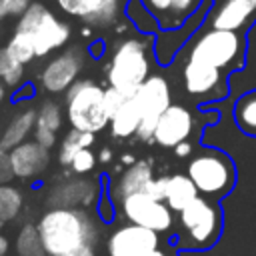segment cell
Segmentation results:
<instances>
[{
    "instance_id": "cell-1",
    "label": "cell",
    "mask_w": 256,
    "mask_h": 256,
    "mask_svg": "<svg viewBox=\"0 0 256 256\" xmlns=\"http://www.w3.org/2000/svg\"><path fill=\"white\" fill-rule=\"evenodd\" d=\"M36 226L48 256H64L96 246V226L86 208H50Z\"/></svg>"
},
{
    "instance_id": "cell-2",
    "label": "cell",
    "mask_w": 256,
    "mask_h": 256,
    "mask_svg": "<svg viewBox=\"0 0 256 256\" xmlns=\"http://www.w3.org/2000/svg\"><path fill=\"white\" fill-rule=\"evenodd\" d=\"M150 50H152V38L148 34L122 38L114 46L106 68L108 86L120 90L126 96H134L138 88L152 76Z\"/></svg>"
},
{
    "instance_id": "cell-3",
    "label": "cell",
    "mask_w": 256,
    "mask_h": 256,
    "mask_svg": "<svg viewBox=\"0 0 256 256\" xmlns=\"http://www.w3.org/2000/svg\"><path fill=\"white\" fill-rule=\"evenodd\" d=\"M186 174L196 184L200 196L220 202L226 198L238 180L236 164L230 154L218 148H204L202 152L194 154L188 162Z\"/></svg>"
},
{
    "instance_id": "cell-4",
    "label": "cell",
    "mask_w": 256,
    "mask_h": 256,
    "mask_svg": "<svg viewBox=\"0 0 256 256\" xmlns=\"http://www.w3.org/2000/svg\"><path fill=\"white\" fill-rule=\"evenodd\" d=\"M182 234L174 240L184 250H208L212 248L224 228V214L218 202L198 196L182 212H178Z\"/></svg>"
},
{
    "instance_id": "cell-5",
    "label": "cell",
    "mask_w": 256,
    "mask_h": 256,
    "mask_svg": "<svg viewBox=\"0 0 256 256\" xmlns=\"http://www.w3.org/2000/svg\"><path fill=\"white\" fill-rule=\"evenodd\" d=\"M246 46V38L240 32L206 28L192 38L186 58L220 68L224 72H236L244 68Z\"/></svg>"
},
{
    "instance_id": "cell-6",
    "label": "cell",
    "mask_w": 256,
    "mask_h": 256,
    "mask_svg": "<svg viewBox=\"0 0 256 256\" xmlns=\"http://www.w3.org/2000/svg\"><path fill=\"white\" fill-rule=\"evenodd\" d=\"M14 30L24 32L32 40L38 58L64 48L72 36L70 24L66 20L58 18L54 14V10L48 8L40 0H34L30 4V8L16 20Z\"/></svg>"
},
{
    "instance_id": "cell-7",
    "label": "cell",
    "mask_w": 256,
    "mask_h": 256,
    "mask_svg": "<svg viewBox=\"0 0 256 256\" xmlns=\"http://www.w3.org/2000/svg\"><path fill=\"white\" fill-rule=\"evenodd\" d=\"M106 88L94 80H78L64 96L66 118L72 128L98 134L110 124V114L104 102Z\"/></svg>"
},
{
    "instance_id": "cell-8",
    "label": "cell",
    "mask_w": 256,
    "mask_h": 256,
    "mask_svg": "<svg viewBox=\"0 0 256 256\" xmlns=\"http://www.w3.org/2000/svg\"><path fill=\"white\" fill-rule=\"evenodd\" d=\"M228 72L186 58L182 66L184 90L196 102H218L228 96Z\"/></svg>"
},
{
    "instance_id": "cell-9",
    "label": "cell",
    "mask_w": 256,
    "mask_h": 256,
    "mask_svg": "<svg viewBox=\"0 0 256 256\" xmlns=\"http://www.w3.org/2000/svg\"><path fill=\"white\" fill-rule=\"evenodd\" d=\"M136 96L140 98L142 104V122L140 128L136 132V136L142 142H148L154 138V130L156 124L160 120V116L168 110V106L172 104V94H170V86L168 80L160 74H152L136 92Z\"/></svg>"
},
{
    "instance_id": "cell-10",
    "label": "cell",
    "mask_w": 256,
    "mask_h": 256,
    "mask_svg": "<svg viewBox=\"0 0 256 256\" xmlns=\"http://www.w3.org/2000/svg\"><path fill=\"white\" fill-rule=\"evenodd\" d=\"M120 208L124 218L130 224H138L150 228L154 232H168L174 224V212L168 208L166 202H160L146 192H136L120 200Z\"/></svg>"
},
{
    "instance_id": "cell-11",
    "label": "cell",
    "mask_w": 256,
    "mask_h": 256,
    "mask_svg": "<svg viewBox=\"0 0 256 256\" xmlns=\"http://www.w3.org/2000/svg\"><path fill=\"white\" fill-rule=\"evenodd\" d=\"M82 68H84V52L78 46L62 50L54 58H50L40 70V78H38L40 86L50 94L68 92L78 82Z\"/></svg>"
},
{
    "instance_id": "cell-12",
    "label": "cell",
    "mask_w": 256,
    "mask_h": 256,
    "mask_svg": "<svg viewBox=\"0 0 256 256\" xmlns=\"http://www.w3.org/2000/svg\"><path fill=\"white\" fill-rule=\"evenodd\" d=\"M158 248H160L158 232L130 222L116 228L106 242L108 256H144Z\"/></svg>"
},
{
    "instance_id": "cell-13",
    "label": "cell",
    "mask_w": 256,
    "mask_h": 256,
    "mask_svg": "<svg viewBox=\"0 0 256 256\" xmlns=\"http://www.w3.org/2000/svg\"><path fill=\"white\" fill-rule=\"evenodd\" d=\"M192 132H194L192 112L182 104H170L168 110L160 116L152 140L162 148H176L178 144L188 142Z\"/></svg>"
},
{
    "instance_id": "cell-14",
    "label": "cell",
    "mask_w": 256,
    "mask_h": 256,
    "mask_svg": "<svg viewBox=\"0 0 256 256\" xmlns=\"http://www.w3.org/2000/svg\"><path fill=\"white\" fill-rule=\"evenodd\" d=\"M56 8L92 28L110 26L120 16V6L114 0H54Z\"/></svg>"
},
{
    "instance_id": "cell-15",
    "label": "cell",
    "mask_w": 256,
    "mask_h": 256,
    "mask_svg": "<svg viewBox=\"0 0 256 256\" xmlns=\"http://www.w3.org/2000/svg\"><path fill=\"white\" fill-rule=\"evenodd\" d=\"M256 22V0H222L206 18V24L216 30L242 32Z\"/></svg>"
},
{
    "instance_id": "cell-16",
    "label": "cell",
    "mask_w": 256,
    "mask_h": 256,
    "mask_svg": "<svg viewBox=\"0 0 256 256\" xmlns=\"http://www.w3.org/2000/svg\"><path fill=\"white\" fill-rule=\"evenodd\" d=\"M212 6V0H202L200 8L180 26V28H172V30H160L156 34V40H154V52H156V58L160 64H168L174 54L180 50V46L196 32L198 24L208 16V10Z\"/></svg>"
},
{
    "instance_id": "cell-17",
    "label": "cell",
    "mask_w": 256,
    "mask_h": 256,
    "mask_svg": "<svg viewBox=\"0 0 256 256\" xmlns=\"http://www.w3.org/2000/svg\"><path fill=\"white\" fill-rule=\"evenodd\" d=\"M98 200V184L88 178H70L56 184L46 204L50 208H88Z\"/></svg>"
},
{
    "instance_id": "cell-18",
    "label": "cell",
    "mask_w": 256,
    "mask_h": 256,
    "mask_svg": "<svg viewBox=\"0 0 256 256\" xmlns=\"http://www.w3.org/2000/svg\"><path fill=\"white\" fill-rule=\"evenodd\" d=\"M8 162L16 178H36L50 164V150L36 140H26L8 152Z\"/></svg>"
},
{
    "instance_id": "cell-19",
    "label": "cell",
    "mask_w": 256,
    "mask_h": 256,
    "mask_svg": "<svg viewBox=\"0 0 256 256\" xmlns=\"http://www.w3.org/2000/svg\"><path fill=\"white\" fill-rule=\"evenodd\" d=\"M154 178L152 174V164L148 160H136L132 166H128L116 180L112 192H110V198L112 200H124L126 196L130 194H136V192H144L148 182Z\"/></svg>"
},
{
    "instance_id": "cell-20",
    "label": "cell",
    "mask_w": 256,
    "mask_h": 256,
    "mask_svg": "<svg viewBox=\"0 0 256 256\" xmlns=\"http://www.w3.org/2000/svg\"><path fill=\"white\" fill-rule=\"evenodd\" d=\"M36 128V110L34 108H24L20 110L4 128L0 136V152H10L18 144L26 142L30 134H34Z\"/></svg>"
},
{
    "instance_id": "cell-21",
    "label": "cell",
    "mask_w": 256,
    "mask_h": 256,
    "mask_svg": "<svg viewBox=\"0 0 256 256\" xmlns=\"http://www.w3.org/2000/svg\"><path fill=\"white\" fill-rule=\"evenodd\" d=\"M200 196L196 184L190 180L188 174H172L166 176V190H164V202L172 212H182L190 202H194Z\"/></svg>"
},
{
    "instance_id": "cell-22",
    "label": "cell",
    "mask_w": 256,
    "mask_h": 256,
    "mask_svg": "<svg viewBox=\"0 0 256 256\" xmlns=\"http://www.w3.org/2000/svg\"><path fill=\"white\" fill-rule=\"evenodd\" d=\"M142 116H144V112H142L140 98L134 94L112 116V120H110L112 136H116V138H130V136H134L138 132V128H140Z\"/></svg>"
},
{
    "instance_id": "cell-23",
    "label": "cell",
    "mask_w": 256,
    "mask_h": 256,
    "mask_svg": "<svg viewBox=\"0 0 256 256\" xmlns=\"http://www.w3.org/2000/svg\"><path fill=\"white\" fill-rule=\"evenodd\" d=\"M234 122L242 134L256 138V88L242 94L234 104Z\"/></svg>"
},
{
    "instance_id": "cell-24",
    "label": "cell",
    "mask_w": 256,
    "mask_h": 256,
    "mask_svg": "<svg viewBox=\"0 0 256 256\" xmlns=\"http://www.w3.org/2000/svg\"><path fill=\"white\" fill-rule=\"evenodd\" d=\"M94 144V134L92 132H84V130H76V128H70L66 132V136L60 140V146H58V162L62 166H70L74 156L84 150V148H90Z\"/></svg>"
},
{
    "instance_id": "cell-25",
    "label": "cell",
    "mask_w": 256,
    "mask_h": 256,
    "mask_svg": "<svg viewBox=\"0 0 256 256\" xmlns=\"http://www.w3.org/2000/svg\"><path fill=\"white\" fill-rule=\"evenodd\" d=\"M124 16L142 34H158L162 30L158 18L146 8V4L142 0H128L124 4Z\"/></svg>"
},
{
    "instance_id": "cell-26",
    "label": "cell",
    "mask_w": 256,
    "mask_h": 256,
    "mask_svg": "<svg viewBox=\"0 0 256 256\" xmlns=\"http://www.w3.org/2000/svg\"><path fill=\"white\" fill-rule=\"evenodd\" d=\"M16 252H18V256H48V252L40 240L38 226L24 224L20 228L18 238H16Z\"/></svg>"
},
{
    "instance_id": "cell-27",
    "label": "cell",
    "mask_w": 256,
    "mask_h": 256,
    "mask_svg": "<svg viewBox=\"0 0 256 256\" xmlns=\"http://www.w3.org/2000/svg\"><path fill=\"white\" fill-rule=\"evenodd\" d=\"M22 192L10 184H0V220L10 222L22 212Z\"/></svg>"
},
{
    "instance_id": "cell-28",
    "label": "cell",
    "mask_w": 256,
    "mask_h": 256,
    "mask_svg": "<svg viewBox=\"0 0 256 256\" xmlns=\"http://www.w3.org/2000/svg\"><path fill=\"white\" fill-rule=\"evenodd\" d=\"M6 50L10 52V56H12L14 60H18V62L24 64V66L30 64L34 58H38L32 40H30L24 32H18V30H14V34L10 36V40H8V44H6Z\"/></svg>"
},
{
    "instance_id": "cell-29",
    "label": "cell",
    "mask_w": 256,
    "mask_h": 256,
    "mask_svg": "<svg viewBox=\"0 0 256 256\" xmlns=\"http://www.w3.org/2000/svg\"><path fill=\"white\" fill-rule=\"evenodd\" d=\"M22 78H24V64L14 60L10 56V52L6 50V46H2L0 48V80H2V84L16 88V86H20Z\"/></svg>"
},
{
    "instance_id": "cell-30",
    "label": "cell",
    "mask_w": 256,
    "mask_h": 256,
    "mask_svg": "<svg viewBox=\"0 0 256 256\" xmlns=\"http://www.w3.org/2000/svg\"><path fill=\"white\" fill-rule=\"evenodd\" d=\"M36 126L58 132L62 128V108H60V104L54 102V100L42 102V106L36 110Z\"/></svg>"
},
{
    "instance_id": "cell-31",
    "label": "cell",
    "mask_w": 256,
    "mask_h": 256,
    "mask_svg": "<svg viewBox=\"0 0 256 256\" xmlns=\"http://www.w3.org/2000/svg\"><path fill=\"white\" fill-rule=\"evenodd\" d=\"M96 160H98V156L92 152V148H84L74 156V160L70 164V170L74 174H88L96 166Z\"/></svg>"
},
{
    "instance_id": "cell-32",
    "label": "cell",
    "mask_w": 256,
    "mask_h": 256,
    "mask_svg": "<svg viewBox=\"0 0 256 256\" xmlns=\"http://www.w3.org/2000/svg\"><path fill=\"white\" fill-rule=\"evenodd\" d=\"M146 4V8L158 18L160 28L166 30L168 20H170V12H172V0H142Z\"/></svg>"
},
{
    "instance_id": "cell-33",
    "label": "cell",
    "mask_w": 256,
    "mask_h": 256,
    "mask_svg": "<svg viewBox=\"0 0 256 256\" xmlns=\"http://www.w3.org/2000/svg\"><path fill=\"white\" fill-rule=\"evenodd\" d=\"M34 0H0V20L20 18Z\"/></svg>"
},
{
    "instance_id": "cell-34",
    "label": "cell",
    "mask_w": 256,
    "mask_h": 256,
    "mask_svg": "<svg viewBox=\"0 0 256 256\" xmlns=\"http://www.w3.org/2000/svg\"><path fill=\"white\" fill-rule=\"evenodd\" d=\"M130 96H126V94H122L120 90H116V88H106V94H104V102H106V110H108V114H110V120H112V116L122 108V104L128 100Z\"/></svg>"
},
{
    "instance_id": "cell-35",
    "label": "cell",
    "mask_w": 256,
    "mask_h": 256,
    "mask_svg": "<svg viewBox=\"0 0 256 256\" xmlns=\"http://www.w3.org/2000/svg\"><path fill=\"white\" fill-rule=\"evenodd\" d=\"M34 140L38 142V144H42L44 148H52V146H56V142H58V138H56V132L54 130H48V128H42V126H36L34 128Z\"/></svg>"
},
{
    "instance_id": "cell-36",
    "label": "cell",
    "mask_w": 256,
    "mask_h": 256,
    "mask_svg": "<svg viewBox=\"0 0 256 256\" xmlns=\"http://www.w3.org/2000/svg\"><path fill=\"white\" fill-rule=\"evenodd\" d=\"M164 190H166V176H160V178H152V180L148 182V186H146L144 192H146L148 196H152V198L164 202Z\"/></svg>"
},
{
    "instance_id": "cell-37",
    "label": "cell",
    "mask_w": 256,
    "mask_h": 256,
    "mask_svg": "<svg viewBox=\"0 0 256 256\" xmlns=\"http://www.w3.org/2000/svg\"><path fill=\"white\" fill-rule=\"evenodd\" d=\"M110 202H112V198H104V200H100V204H98V216H100L104 222L114 220V206H112Z\"/></svg>"
},
{
    "instance_id": "cell-38",
    "label": "cell",
    "mask_w": 256,
    "mask_h": 256,
    "mask_svg": "<svg viewBox=\"0 0 256 256\" xmlns=\"http://www.w3.org/2000/svg\"><path fill=\"white\" fill-rule=\"evenodd\" d=\"M12 176L14 174H12V168H10V162H8V152H0V184L10 180Z\"/></svg>"
},
{
    "instance_id": "cell-39",
    "label": "cell",
    "mask_w": 256,
    "mask_h": 256,
    "mask_svg": "<svg viewBox=\"0 0 256 256\" xmlns=\"http://www.w3.org/2000/svg\"><path fill=\"white\" fill-rule=\"evenodd\" d=\"M174 152H176V156L186 158V156L192 154V144H190V142H182V144H178V146L174 148Z\"/></svg>"
},
{
    "instance_id": "cell-40",
    "label": "cell",
    "mask_w": 256,
    "mask_h": 256,
    "mask_svg": "<svg viewBox=\"0 0 256 256\" xmlns=\"http://www.w3.org/2000/svg\"><path fill=\"white\" fill-rule=\"evenodd\" d=\"M64 256H96V250H94V246H86V248H80V250L64 254Z\"/></svg>"
},
{
    "instance_id": "cell-41",
    "label": "cell",
    "mask_w": 256,
    "mask_h": 256,
    "mask_svg": "<svg viewBox=\"0 0 256 256\" xmlns=\"http://www.w3.org/2000/svg\"><path fill=\"white\" fill-rule=\"evenodd\" d=\"M98 160L100 162H110L112 160V150L110 148H102L100 154H98Z\"/></svg>"
},
{
    "instance_id": "cell-42",
    "label": "cell",
    "mask_w": 256,
    "mask_h": 256,
    "mask_svg": "<svg viewBox=\"0 0 256 256\" xmlns=\"http://www.w3.org/2000/svg\"><path fill=\"white\" fill-rule=\"evenodd\" d=\"M6 252H8V238L0 234V256H6Z\"/></svg>"
},
{
    "instance_id": "cell-43",
    "label": "cell",
    "mask_w": 256,
    "mask_h": 256,
    "mask_svg": "<svg viewBox=\"0 0 256 256\" xmlns=\"http://www.w3.org/2000/svg\"><path fill=\"white\" fill-rule=\"evenodd\" d=\"M134 162H136V158H134L132 154H124V156H122V164H126V166H132Z\"/></svg>"
},
{
    "instance_id": "cell-44",
    "label": "cell",
    "mask_w": 256,
    "mask_h": 256,
    "mask_svg": "<svg viewBox=\"0 0 256 256\" xmlns=\"http://www.w3.org/2000/svg\"><path fill=\"white\" fill-rule=\"evenodd\" d=\"M144 256H168V254L158 248V250H152V252H148V254H144Z\"/></svg>"
},
{
    "instance_id": "cell-45",
    "label": "cell",
    "mask_w": 256,
    "mask_h": 256,
    "mask_svg": "<svg viewBox=\"0 0 256 256\" xmlns=\"http://www.w3.org/2000/svg\"><path fill=\"white\" fill-rule=\"evenodd\" d=\"M4 96H6V92H4V84H0V104H2Z\"/></svg>"
},
{
    "instance_id": "cell-46",
    "label": "cell",
    "mask_w": 256,
    "mask_h": 256,
    "mask_svg": "<svg viewBox=\"0 0 256 256\" xmlns=\"http://www.w3.org/2000/svg\"><path fill=\"white\" fill-rule=\"evenodd\" d=\"M2 226H4V222H2V220H0V228H2Z\"/></svg>"
},
{
    "instance_id": "cell-47",
    "label": "cell",
    "mask_w": 256,
    "mask_h": 256,
    "mask_svg": "<svg viewBox=\"0 0 256 256\" xmlns=\"http://www.w3.org/2000/svg\"><path fill=\"white\" fill-rule=\"evenodd\" d=\"M114 2H120V0H114Z\"/></svg>"
},
{
    "instance_id": "cell-48",
    "label": "cell",
    "mask_w": 256,
    "mask_h": 256,
    "mask_svg": "<svg viewBox=\"0 0 256 256\" xmlns=\"http://www.w3.org/2000/svg\"><path fill=\"white\" fill-rule=\"evenodd\" d=\"M0 136H2V134H0Z\"/></svg>"
}]
</instances>
